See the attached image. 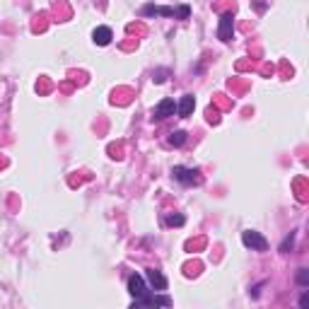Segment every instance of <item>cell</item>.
I'll list each match as a JSON object with an SVG mask.
<instances>
[{
	"label": "cell",
	"instance_id": "obj_1",
	"mask_svg": "<svg viewBox=\"0 0 309 309\" xmlns=\"http://www.w3.org/2000/svg\"><path fill=\"white\" fill-rule=\"evenodd\" d=\"M242 242H244V247H249V249H253V252H266V249H268L266 237H263L261 232H253V229L242 232Z\"/></svg>",
	"mask_w": 309,
	"mask_h": 309
},
{
	"label": "cell",
	"instance_id": "obj_2",
	"mask_svg": "<svg viewBox=\"0 0 309 309\" xmlns=\"http://www.w3.org/2000/svg\"><path fill=\"white\" fill-rule=\"evenodd\" d=\"M232 31H234V17H232L229 12H225V15L220 17V27H218V39L227 44V41L232 39Z\"/></svg>",
	"mask_w": 309,
	"mask_h": 309
},
{
	"label": "cell",
	"instance_id": "obj_3",
	"mask_svg": "<svg viewBox=\"0 0 309 309\" xmlns=\"http://www.w3.org/2000/svg\"><path fill=\"white\" fill-rule=\"evenodd\" d=\"M128 292L133 295V300H140V297L147 295V285H145V281H142V276L133 273V276L128 278Z\"/></svg>",
	"mask_w": 309,
	"mask_h": 309
},
{
	"label": "cell",
	"instance_id": "obj_4",
	"mask_svg": "<svg viewBox=\"0 0 309 309\" xmlns=\"http://www.w3.org/2000/svg\"><path fill=\"white\" fill-rule=\"evenodd\" d=\"M171 176H174L176 181L186 184V186H191V184H198V171H194V169L174 167V169H171Z\"/></svg>",
	"mask_w": 309,
	"mask_h": 309
},
{
	"label": "cell",
	"instance_id": "obj_5",
	"mask_svg": "<svg viewBox=\"0 0 309 309\" xmlns=\"http://www.w3.org/2000/svg\"><path fill=\"white\" fill-rule=\"evenodd\" d=\"M176 112V104H174V99H162L157 107H155V113H152V118H157V121H165L169 116H174Z\"/></svg>",
	"mask_w": 309,
	"mask_h": 309
},
{
	"label": "cell",
	"instance_id": "obj_6",
	"mask_svg": "<svg viewBox=\"0 0 309 309\" xmlns=\"http://www.w3.org/2000/svg\"><path fill=\"white\" fill-rule=\"evenodd\" d=\"M92 39H94L97 46H109L112 39H113V34H112V29L109 27H97L94 29V34H92Z\"/></svg>",
	"mask_w": 309,
	"mask_h": 309
},
{
	"label": "cell",
	"instance_id": "obj_7",
	"mask_svg": "<svg viewBox=\"0 0 309 309\" xmlns=\"http://www.w3.org/2000/svg\"><path fill=\"white\" fill-rule=\"evenodd\" d=\"M147 281H150V285H152L155 290H160V292L167 290V278H165L157 268H150V271H147Z\"/></svg>",
	"mask_w": 309,
	"mask_h": 309
},
{
	"label": "cell",
	"instance_id": "obj_8",
	"mask_svg": "<svg viewBox=\"0 0 309 309\" xmlns=\"http://www.w3.org/2000/svg\"><path fill=\"white\" fill-rule=\"evenodd\" d=\"M194 107H196V99L191 97V94H186V97H181V102H179V107H176V112L181 118H186L189 113L194 112Z\"/></svg>",
	"mask_w": 309,
	"mask_h": 309
},
{
	"label": "cell",
	"instance_id": "obj_9",
	"mask_svg": "<svg viewBox=\"0 0 309 309\" xmlns=\"http://www.w3.org/2000/svg\"><path fill=\"white\" fill-rule=\"evenodd\" d=\"M142 15H162V17H174V7H160V5H145Z\"/></svg>",
	"mask_w": 309,
	"mask_h": 309
},
{
	"label": "cell",
	"instance_id": "obj_10",
	"mask_svg": "<svg viewBox=\"0 0 309 309\" xmlns=\"http://www.w3.org/2000/svg\"><path fill=\"white\" fill-rule=\"evenodd\" d=\"M295 237H297V232H290V237H285V239H282V244H281V252L282 253H287L290 249H292V244H295Z\"/></svg>",
	"mask_w": 309,
	"mask_h": 309
},
{
	"label": "cell",
	"instance_id": "obj_11",
	"mask_svg": "<svg viewBox=\"0 0 309 309\" xmlns=\"http://www.w3.org/2000/svg\"><path fill=\"white\" fill-rule=\"evenodd\" d=\"M184 140H186V133H184V131H174V133L169 136V142H171V145H176V147H179Z\"/></svg>",
	"mask_w": 309,
	"mask_h": 309
},
{
	"label": "cell",
	"instance_id": "obj_12",
	"mask_svg": "<svg viewBox=\"0 0 309 309\" xmlns=\"http://www.w3.org/2000/svg\"><path fill=\"white\" fill-rule=\"evenodd\" d=\"M297 282H300L302 287H307L309 285V271L307 268H300V271H297Z\"/></svg>",
	"mask_w": 309,
	"mask_h": 309
},
{
	"label": "cell",
	"instance_id": "obj_13",
	"mask_svg": "<svg viewBox=\"0 0 309 309\" xmlns=\"http://www.w3.org/2000/svg\"><path fill=\"white\" fill-rule=\"evenodd\" d=\"M167 225L169 227H174V225L181 227V225H184V215H169V218H167Z\"/></svg>",
	"mask_w": 309,
	"mask_h": 309
},
{
	"label": "cell",
	"instance_id": "obj_14",
	"mask_svg": "<svg viewBox=\"0 0 309 309\" xmlns=\"http://www.w3.org/2000/svg\"><path fill=\"white\" fill-rule=\"evenodd\" d=\"M176 15H179L181 20H186V17H189V7H186V5H181V7L176 10Z\"/></svg>",
	"mask_w": 309,
	"mask_h": 309
},
{
	"label": "cell",
	"instance_id": "obj_15",
	"mask_svg": "<svg viewBox=\"0 0 309 309\" xmlns=\"http://www.w3.org/2000/svg\"><path fill=\"white\" fill-rule=\"evenodd\" d=\"M165 75H167V70H157L152 80H155V83H165Z\"/></svg>",
	"mask_w": 309,
	"mask_h": 309
},
{
	"label": "cell",
	"instance_id": "obj_16",
	"mask_svg": "<svg viewBox=\"0 0 309 309\" xmlns=\"http://www.w3.org/2000/svg\"><path fill=\"white\" fill-rule=\"evenodd\" d=\"M309 305V292H305L302 297H300V307H307Z\"/></svg>",
	"mask_w": 309,
	"mask_h": 309
}]
</instances>
